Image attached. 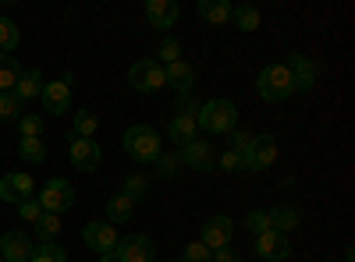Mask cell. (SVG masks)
Instances as JSON below:
<instances>
[{"label":"cell","instance_id":"22","mask_svg":"<svg viewBox=\"0 0 355 262\" xmlns=\"http://www.w3.org/2000/svg\"><path fill=\"white\" fill-rule=\"evenodd\" d=\"M132 213H135V202H132L128 195L117 191V195H110V198H107V223H110V227L128 223V220H132Z\"/></svg>","mask_w":355,"mask_h":262},{"label":"cell","instance_id":"43","mask_svg":"<svg viewBox=\"0 0 355 262\" xmlns=\"http://www.w3.org/2000/svg\"><path fill=\"white\" fill-rule=\"evenodd\" d=\"M345 262H352V248H348V252H345Z\"/></svg>","mask_w":355,"mask_h":262},{"label":"cell","instance_id":"19","mask_svg":"<svg viewBox=\"0 0 355 262\" xmlns=\"http://www.w3.org/2000/svg\"><path fill=\"white\" fill-rule=\"evenodd\" d=\"M266 216H270V230H277V234H291V230H299L302 227V216L295 206H274V209H266Z\"/></svg>","mask_w":355,"mask_h":262},{"label":"cell","instance_id":"5","mask_svg":"<svg viewBox=\"0 0 355 262\" xmlns=\"http://www.w3.org/2000/svg\"><path fill=\"white\" fill-rule=\"evenodd\" d=\"M36 202L43 206V213L61 216V213H68V209L75 206V188H71V181H64V178H50V181L43 185V191H40Z\"/></svg>","mask_w":355,"mask_h":262},{"label":"cell","instance_id":"17","mask_svg":"<svg viewBox=\"0 0 355 262\" xmlns=\"http://www.w3.org/2000/svg\"><path fill=\"white\" fill-rule=\"evenodd\" d=\"M164 78H167V85H171L174 93H182V96L196 93V71H192V64H185V61L167 64V68H164Z\"/></svg>","mask_w":355,"mask_h":262},{"label":"cell","instance_id":"30","mask_svg":"<svg viewBox=\"0 0 355 262\" xmlns=\"http://www.w3.org/2000/svg\"><path fill=\"white\" fill-rule=\"evenodd\" d=\"M231 21L242 28V32H256V28L263 25V15L256 11V8H234L231 11Z\"/></svg>","mask_w":355,"mask_h":262},{"label":"cell","instance_id":"42","mask_svg":"<svg viewBox=\"0 0 355 262\" xmlns=\"http://www.w3.org/2000/svg\"><path fill=\"white\" fill-rule=\"evenodd\" d=\"M100 262H117V255H114V252H107V255H100Z\"/></svg>","mask_w":355,"mask_h":262},{"label":"cell","instance_id":"40","mask_svg":"<svg viewBox=\"0 0 355 262\" xmlns=\"http://www.w3.org/2000/svg\"><path fill=\"white\" fill-rule=\"evenodd\" d=\"M220 170H227V174H242V160L234 156L231 149H224V153H220Z\"/></svg>","mask_w":355,"mask_h":262},{"label":"cell","instance_id":"18","mask_svg":"<svg viewBox=\"0 0 355 262\" xmlns=\"http://www.w3.org/2000/svg\"><path fill=\"white\" fill-rule=\"evenodd\" d=\"M277 160V138L274 135H256L252 138V174L266 170Z\"/></svg>","mask_w":355,"mask_h":262},{"label":"cell","instance_id":"27","mask_svg":"<svg viewBox=\"0 0 355 262\" xmlns=\"http://www.w3.org/2000/svg\"><path fill=\"white\" fill-rule=\"evenodd\" d=\"M18 156H21L25 163L40 167V163L46 160V145H43V138H18Z\"/></svg>","mask_w":355,"mask_h":262},{"label":"cell","instance_id":"12","mask_svg":"<svg viewBox=\"0 0 355 262\" xmlns=\"http://www.w3.org/2000/svg\"><path fill=\"white\" fill-rule=\"evenodd\" d=\"M33 191H36V181H33V174H25V170H11L0 178V198L11 202V206L33 198Z\"/></svg>","mask_w":355,"mask_h":262},{"label":"cell","instance_id":"37","mask_svg":"<svg viewBox=\"0 0 355 262\" xmlns=\"http://www.w3.org/2000/svg\"><path fill=\"white\" fill-rule=\"evenodd\" d=\"M153 167H157V174H160V178H174V174L182 170V163H178V153H160Z\"/></svg>","mask_w":355,"mask_h":262},{"label":"cell","instance_id":"20","mask_svg":"<svg viewBox=\"0 0 355 262\" xmlns=\"http://www.w3.org/2000/svg\"><path fill=\"white\" fill-rule=\"evenodd\" d=\"M196 135H199V124H196L192 113H174V118L167 121V138H171V142H178V145L192 142Z\"/></svg>","mask_w":355,"mask_h":262},{"label":"cell","instance_id":"15","mask_svg":"<svg viewBox=\"0 0 355 262\" xmlns=\"http://www.w3.org/2000/svg\"><path fill=\"white\" fill-rule=\"evenodd\" d=\"M28 255H33V238L25 230H8L0 238V259L4 262H28Z\"/></svg>","mask_w":355,"mask_h":262},{"label":"cell","instance_id":"2","mask_svg":"<svg viewBox=\"0 0 355 262\" xmlns=\"http://www.w3.org/2000/svg\"><path fill=\"white\" fill-rule=\"evenodd\" d=\"M121 145H125L128 160H135V163H157V156L164 153V138H160V131L150 128V124H132V128L125 131Z\"/></svg>","mask_w":355,"mask_h":262},{"label":"cell","instance_id":"3","mask_svg":"<svg viewBox=\"0 0 355 262\" xmlns=\"http://www.w3.org/2000/svg\"><path fill=\"white\" fill-rule=\"evenodd\" d=\"M256 93H259V100H266V103H284V100H291L295 89H291L288 68H284V64H266V68L259 71V78H256Z\"/></svg>","mask_w":355,"mask_h":262},{"label":"cell","instance_id":"1","mask_svg":"<svg viewBox=\"0 0 355 262\" xmlns=\"http://www.w3.org/2000/svg\"><path fill=\"white\" fill-rule=\"evenodd\" d=\"M196 124L206 135H231L234 128H239V106H234L231 100H220V96L206 100V103H199Z\"/></svg>","mask_w":355,"mask_h":262},{"label":"cell","instance_id":"21","mask_svg":"<svg viewBox=\"0 0 355 262\" xmlns=\"http://www.w3.org/2000/svg\"><path fill=\"white\" fill-rule=\"evenodd\" d=\"M227 138H231L227 149L242 160V174H245V170L252 174V138H256V135H252V131H242V128H234Z\"/></svg>","mask_w":355,"mask_h":262},{"label":"cell","instance_id":"28","mask_svg":"<svg viewBox=\"0 0 355 262\" xmlns=\"http://www.w3.org/2000/svg\"><path fill=\"white\" fill-rule=\"evenodd\" d=\"M100 128V118L93 110H78L75 113V124H71V138H93Z\"/></svg>","mask_w":355,"mask_h":262},{"label":"cell","instance_id":"35","mask_svg":"<svg viewBox=\"0 0 355 262\" xmlns=\"http://www.w3.org/2000/svg\"><path fill=\"white\" fill-rule=\"evenodd\" d=\"M157 53L164 57V68H167V64H174V61H182V43H178L174 36H164Z\"/></svg>","mask_w":355,"mask_h":262},{"label":"cell","instance_id":"24","mask_svg":"<svg viewBox=\"0 0 355 262\" xmlns=\"http://www.w3.org/2000/svg\"><path fill=\"white\" fill-rule=\"evenodd\" d=\"M196 11H199V18H202V21H210V25H227L234 8L227 4V0H199Z\"/></svg>","mask_w":355,"mask_h":262},{"label":"cell","instance_id":"44","mask_svg":"<svg viewBox=\"0 0 355 262\" xmlns=\"http://www.w3.org/2000/svg\"><path fill=\"white\" fill-rule=\"evenodd\" d=\"M0 262H4V259H0Z\"/></svg>","mask_w":355,"mask_h":262},{"label":"cell","instance_id":"9","mask_svg":"<svg viewBox=\"0 0 355 262\" xmlns=\"http://www.w3.org/2000/svg\"><path fill=\"white\" fill-rule=\"evenodd\" d=\"M114 255H117V262H157V245L146 234H128L117 241Z\"/></svg>","mask_w":355,"mask_h":262},{"label":"cell","instance_id":"34","mask_svg":"<svg viewBox=\"0 0 355 262\" xmlns=\"http://www.w3.org/2000/svg\"><path fill=\"white\" fill-rule=\"evenodd\" d=\"M146 191H150V185H146L142 174H132V178L125 181V188H121V195H128L132 202H142V198H146Z\"/></svg>","mask_w":355,"mask_h":262},{"label":"cell","instance_id":"4","mask_svg":"<svg viewBox=\"0 0 355 262\" xmlns=\"http://www.w3.org/2000/svg\"><path fill=\"white\" fill-rule=\"evenodd\" d=\"M128 85L135 93L150 96V93H160L167 78H164V64L157 61V57H139V61L128 68Z\"/></svg>","mask_w":355,"mask_h":262},{"label":"cell","instance_id":"39","mask_svg":"<svg viewBox=\"0 0 355 262\" xmlns=\"http://www.w3.org/2000/svg\"><path fill=\"white\" fill-rule=\"evenodd\" d=\"M245 227H249V234H263V230H270V216H266V209H249Z\"/></svg>","mask_w":355,"mask_h":262},{"label":"cell","instance_id":"23","mask_svg":"<svg viewBox=\"0 0 355 262\" xmlns=\"http://www.w3.org/2000/svg\"><path fill=\"white\" fill-rule=\"evenodd\" d=\"M40 93H43V71H40V68L21 71V78H18V85H15V96H18L21 103H28V100H40Z\"/></svg>","mask_w":355,"mask_h":262},{"label":"cell","instance_id":"36","mask_svg":"<svg viewBox=\"0 0 355 262\" xmlns=\"http://www.w3.org/2000/svg\"><path fill=\"white\" fill-rule=\"evenodd\" d=\"M40 216H43V206L36 198H25V202H18V220H25V223H40Z\"/></svg>","mask_w":355,"mask_h":262},{"label":"cell","instance_id":"29","mask_svg":"<svg viewBox=\"0 0 355 262\" xmlns=\"http://www.w3.org/2000/svg\"><path fill=\"white\" fill-rule=\"evenodd\" d=\"M61 216H53V213H43L40 216V223H36V238H40V245H46V241H57V234H61Z\"/></svg>","mask_w":355,"mask_h":262},{"label":"cell","instance_id":"11","mask_svg":"<svg viewBox=\"0 0 355 262\" xmlns=\"http://www.w3.org/2000/svg\"><path fill=\"white\" fill-rule=\"evenodd\" d=\"M231 238H234V223H231V216H210L202 227H199V241L210 248V252H217V248H227L231 245Z\"/></svg>","mask_w":355,"mask_h":262},{"label":"cell","instance_id":"7","mask_svg":"<svg viewBox=\"0 0 355 262\" xmlns=\"http://www.w3.org/2000/svg\"><path fill=\"white\" fill-rule=\"evenodd\" d=\"M284 68L291 75V89L295 93H309L313 85H316V78H320L316 61H313V57H306V53H291L288 61H284Z\"/></svg>","mask_w":355,"mask_h":262},{"label":"cell","instance_id":"33","mask_svg":"<svg viewBox=\"0 0 355 262\" xmlns=\"http://www.w3.org/2000/svg\"><path fill=\"white\" fill-rule=\"evenodd\" d=\"M18 131H21V138H40L43 135V118H40V113H21V118H18Z\"/></svg>","mask_w":355,"mask_h":262},{"label":"cell","instance_id":"31","mask_svg":"<svg viewBox=\"0 0 355 262\" xmlns=\"http://www.w3.org/2000/svg\"><path fill=\"white\" fill-rule=\"evenodd\" d=\"M28 262H68V252L57 245V241H46L40 248H33V255H28Z\"/></svg>","mask_w":355,"mask_h":262},{"label":"cell","instance_id":"38","mask_svg":"<svg viewBox=\"0 0 355 262\" xmlns=\"http://www.w3.org/2000/svg\"><path fill=\"white\" fill-rule=\"evenodd\" d=\"M214 259V252L206 248L202 241H192V245H185V252H182V262H210Z\"/></svg>","mask_w":355,"mask_h":262},{"label":"cell","instance_id":"13","mask_svg":"<svg viewBox=\"0 0 355 262\" xmlns=\"http://www.w3.org/2000/svg\"><path fill=\"white\" fill-rule=\"evenodd\" d=\"M256 255L263 262H284L291 255V245L284 234H277V230H263V234H256Z\"/></svg>","mask_w":355,"mask_h":262},{"label":"cell","instance_id":"6","mask_svg":"<svg viewBox=\"0 0 355 262\" xmlns=\"http://www.w3.org/2000/svg\"><path fill=\"white\" fill-rule=\"evenodd\" d=\"M178 163L189 167V170H199V174H210L217 167V153H214V145L206 142V138H192L185 145H178Z\"/></svg>","mask_w":355,"mask_h":262},{"label":"cell","instance_id":"10","mask_svg":"<svg viewBox=\"0 0 355 262\" xmlns=\"http://www.w3.org/2000/svg\"><path fill=\"white\" fill-rule=\"evenodd\" d=\"M40 103H43V113L50 118H61V113L71 110V82H43V93H40Z\"/></svg>","mask_w":355,"mask_h":262},{"label":"cell","instance_id":"8","mask_svg":"<svg viewBox=\"0 0 355 262\" xmlns=\"http://www.w3.org/2000/svg\"><path fill=\"white\" fill-rule=\"evenodd\" d=\"M82 241L93 248L96 255H107L117 248V241H121V234H117V227H110L107 220H93L82 227Z\"/></svg>","mask_w":355,"mask_h":262},{"label":"cell","instance_id":"25","mask_svg":"<svg viewBox=\"0 0 355 262\" xmlns=\"http://www.w3.org/2000/svg\"><path fill=\"white\" fill-rule=\"evenodd\" d=\"M21 78V64L15 53H0V93H15V85Z\"/></svg>","mask_w":355,"mask_h":262},{"label":"cell","instance_id":"16","mask_svg":"<svg viewBox=\"0 0 355 262\" xmlns=\"http://www.w3.org/2000/svg\"><path fill=\"white\" fill-rule=\"evenodd\" d=\"M178 15H182V8H178L174 0H146V21L153 28H160V32L178 25Z\"/></svg>","mask_w":355,"mask_h":262},{"label":"cell","instance_id":"32","mask_svg":"<svg viewBox=\"0 0 355 262\" xmlns=\"http://www.w3.org/2000/svg\"><path fill=\"white\" fill-rule=\"evenodd\" d=\"M25 113V103L15 93H0V121H18Z\"/></svg>","mask_w":355,"mask_h":262},{"label":"cell","instance_id":"14","mask_svg":"<svg viewBox=\"0 0 355 262\" xmlns=\"http://www.w3.org/2000/svg\"><path fill=\"white\" fill-rule=\"evenodd\" d=\"M68 156H71V163L78 167V170H96L100 167V160H103V153H100V145L93 142V138H71L68 135Z\"/></svg>","mask_w":355,"mask_h":262},{"label":"cell","instance_id":"41","mask_svg":"<svg viewBox=\"0 0 355 262\" xmlns=\"http://www.w3.org/2000/svg\"><path fill=\"white\" fill-rule=\"evenodd\" d=\"M210 262H242V255H239V252H234V248L227 245V248H217Z\"/></svg>","mask_w":355,"mask_h":262},{"label":"cell","instance_id":"26","mask_svg":"<svg viewBox=\"0 0 355 262\" xmlns=\"http://www.w3.org/2000/svg\"><path fill=\"white\" fill-rule=\"evenodd\" d=\"M18 43H21V28L8 15H0V53H15Z\"/></svg>","mask_w":355,"mask_h":262}]
</instances>
